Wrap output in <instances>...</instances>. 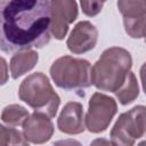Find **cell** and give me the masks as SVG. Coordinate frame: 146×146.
I'll use <instances>...</instances> for the list:
<instances>
[{"label":"cell","mask_w":146,"mask_h":146,"mask_svg":"<svg viewBox=\"0 0 146 146\" xmlns=\"http://www.w3.org/2000/svg\"><path fill=\"white\" fill-rule=\"evenodd\" d=\"M3 52L42 48L50 40L51 13L49 0H0Z\"/></svg>","instance_id":"cell-1"},{"label":"cell","mask_w":146,"mask_h":146,"mask_svg":"<svg viewBox=\"0 0 146 146\" xmlns=\"http://www.w3.org/2000/svg\"><path fill=\"white\" fill-rule=\"evenodd\" d=\"M131 66L132 58L128 50L107 48L91 67V82L98 90L115 92L125 81Z\"/></svg>","instance_id":"cell-2"},{"label":"cell","mask_w":146,"mask_h":146,"mask_svg":"<svg viewBox=\"0 0 146 146\" xmlns=\"http://www.w3.org/2000/svg\"><path fill=\"white\" fill-rule=\"evenodd\" d=\"M18 97L34 110L54 117L60 104V98L54 90L49 79L41 72L24 79L18 89Z\"/></svg>","instance_id":"cell-3"},{"label":"cell","mask_w":146,"mask_h":146,"mask_svg":"<svg viewBox=\"0 0 146 146\" xmlns=\"http://www.w3.org/2000/svg\"><path fill=\"white\" fill-rule=\"evenodd\" d=\"M50 76L57 87L65 90L83 89L92 84L90 63L71 56L56 59L50 66Z\"/></svg>","instance_id":"cell-4"},{"label":"cell","mask_w":146,"mask_h":146,"mask_svg":"<svg viewBox=\"0 0 146 146\" xmlns=\"http://www.w3.org/2000/svg\"><path fill=\"white\" fill-rule=\"evenodd\" d=\"M146 133V106L138 105L122 113L111 130V143L131 146Z\"/></svg>","instance_id":"cell-5"},{"label":"cell","mask_w":146,"mask_h":146,"mask_svg":"<svg viewBox=\"0 0 146 146\" xmlns=\"http://www.w3.org/2000/svg\"><path fill=\"white\" fill-rule=\"evenodd\" d=\"M116 112L117 105L114 98L102 92H95L89 100V107L84 119L86 128L92 133L105 131Z\"/></svg>","instance_id":"cell-6"},{"label":"cell","mask_w":146,"mask_h":146,"mask_svg":"<svg viewBox=\"0 0 146 146\" xmlns=\"http://www.w3.org/2000/svg\"><path fill=\"white\" fill-rule=\"evenodd\" d=\"M51 24L50 31L57 40L64 39L70 24L78 17V5L75 0H50Z\"/></svg>","instance_id":"cell-7"},{"label":"cell","mask_w":146,"mask_h":146,"mask_svg":"<svg viewBox=\"0 0 146 146\" xmlns=\"http://www.w3.org/2000/svg\"><path fill=\"white\" fill-rule=\"evenodd\" d=\"M98 40V31L88 21L79 22L72 30L66 46L73 54H84L95 48Z\"/></svg>","instance_id":"cell-8"},{"label":"cell","mask_w":146,"mask_h":146,"mask_svg":"<svg viewBox=\"0 0 146 146\" xmlns=\"http://www.w3.org/2000/svg\"><path fill=\"white\" fill-rule=\"evenodd\" d=\"M23 133L27 141L33 144H43L48 141L54 133V124L47 114L34 112L23 123Z\"/></svg>","instance_id":"cell-9"},{"label":"cell","mask_w":146,"mask_h":146,"mask_svg":"<svg viewBox=\"0 0 146 146\" xmlns=\"http://www.w3.org/2000/svg\"><path fill=\"white\" fill-rule=\"evenodd\" d=\"M84 124L82 105L78 102H68L58 116V129L66 135H78L84 131Z\"/></svg>","instance_id":"cell-10"},{"label":"cell","mask_w":146,"mask_h":146,"mask_svg":"<svg viewBox=\"0 0 146 146\" xmlns=\"http://www.w3.org/2000/svg\"><path fill=\"white\" fill-rule=\"evenodd\" d=\"M38 60L39 55L32 49L17 51L10 59V73L13 79H17L31 71L36 65Z\"/></svg>","instance_id":"cell-11"},{"label":"cell","mask_w":146,"mask_h":146,"mask_svg":"<svg viewBox=\"0 0 146 146\" xmlns=\"http://www.w3.org/2000/svg\"><path fill=\"white\" fill-rule=\"evenodd\" d=\"M114 94L116 95V98L122 105H128L132 103L139 95V87L136 75L132 72H129L123 84Z\"/></svg>","instance_id":"cell-12"},{"label":"cell","mask_w":146,"mask_h":146,"mask_svg":"<svg viewBox=\"0 0 146 146\" xmlns=\"http://www.w3.org/2000/svg\"><path fill=\"white\" fill-rule=\"evenodd\" d=\"M29 112L23 106L11 104L3 108L1 113V120L3 123L8 124L9 127H17L23 125L24 121L29 117Z\"/></svg>","instance_id":"cell-13"},{"label":"cell","mask_w":146,"mask_h":146,"mask_svg":"<svg viewBox=\"0 0 146 146\" xmlns=\"http://www.w3.org/2000/svg\"><path fill=\"white\" fill-rule=\"evenodd\" d=\"M123 25L129 36L133 39L146 38V13L135 17H124Z\"/></svg>","instance_id":"cell-14"},{"label":"cell","mask_w":146,"mask_h":146,"mask_svg":"<svg viewBox=\"0 0 146 146\" xmlns=\"http://www.w3.org/2000/svg\"><path fill=\"white\" fill-rule=\"evenodd\" d=\"M117 8L124 17H135L146 13V0H117Z\"/></svg>","instance_id":"cell-15"},{"label":"cell","mask_w":146,"mask_h":146,"mask_svg":"<svg viewBox=\"0 0 146 146\" xmlns=\"http://www.w3.org/2000/svg\"><path fill=\"white\" fill-rule=\"evenodd\" d=\"M29 141L24 133L19 132L13 127L0 125V145H27Z\"/></svg>","instance_id":"cell-16"},{"label":"cell","mask_w":146,"mask_h":146,"mask_svg":"<svg viewBox=\"0 0 146 146\" xmlns=\"http://www.w3.org/2000/svg\"><path fill=\"white\" fill-rule=\"evenodd\" d=\"M105 2L106 0H80L82 11L90 17L98 15L102 11Z\"/></svg>","instance_id":"cell-17"},{"label":"cell","mask_w":146,"mask_h":146,"mask_svg":"<svg viewBox=\"0 0 146 146\" xmlns=\"http://www.w3.org/2000/svg\"><path fill=\"white\" fill-rule=\"evenodd\" d=\"M140 80H141V86L143 89L145 91L146 95V62L143 64V66L140 67Z\"/></svg>","instance_id":"cell-18"},{"label":"cell","mask_w":146,"mask_h":146,"mask_svg":"<svg viewBox=\"0 0 146 146\" xmlns=\"http://www.w3.org/2000/svg\"><path fill=\"white\" fill-rule=\"evenodd\" d=\"M1 66H2V72H3V73H2L3 78H2V82H1V83L3 84V83H6V80H7V78H6V74H7V73H6V60H5L3 58H1Z\"/></svg>","instance_id":"cell-19"},{"label":"cell","mask_w":146,"mask_h":146,"mask_svg":"<svg viewBox=\"0 0 146 146\" xmlns=\"http://www.w3.org/2000/svg\"><path fill=\"white\" fill-rule=\"evenodd\" d=\"M141 144H146V141H144V143H141Z\"/></svg>","instance_id":"cell-20"},{"label":"cell","mask_w":146,"mask_h":146,"mask_svg":"<svg viewBox=\"0 0 146 146\" xmlns=\"http://www.w3.org/2000/svg\"><path fill=\"white\" fill-rule=\"evenodd\" d=\"M145 42H146V38H145Z\"/></svg>","instance_id":"cell-21"}]
</instances>
